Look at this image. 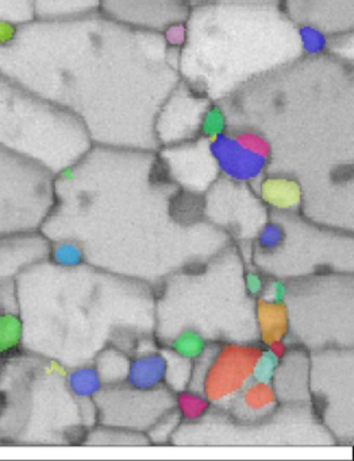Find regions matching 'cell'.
I'll list each match as a JSON object with an SVG mask.
<instances>
[{
    "label": "cell",
    "mask_w": 354,
    "mask_h": 461,
    "mask_svg": "<svg viewBox=\"0 0 354 461\" xmlns=\"http://www.w3.org/2000/svg\"><path fill=\"white\" fill-rule=\"evenodd\" d=\"M0 77L72 113L94 145L157 150L154 117L180 80L178 50L100 13L34 20L0 41Z\"/></svg>",
    "instance_id": "cell-1"
},
{
    "label": "cell",
    "mask_w": 354,
    "mask_h": 461,
    "mask_svg": "<svg viewBox=\"0 0 354 461\" xmlns=\"http://www.w3.org/2000/svg\"><path fill=\"white\" fill-rule=\"evenodd\" d=\"M221 104L229 125L261 131L272 158L338 156L351 163L354 142V67L331 56L299 60L245 86Z\"/></svg>",
    "instance_id": "cell-2"
},
{
    "label": "cell",
    "mask_w": 354,
    "mask_h": 461,
    "mask_svg": "<svg viewBox=\"0 0 354 461\" xmlns=\"http://www.w3.org/2000/svg\"><path fill=\"white\" fill-rule=\"evenodd\" d=\"M178 77L213 102L303 58L278 0H207L189 9Z\"/></svg>",
    "instance_id": "cell-3"
},
{
    "label": "cell",
    "mask_w": 354,
    "mask_h": 461,
    "mask_svg": "<svg viewBox=\"0 0 354 461\" xmlns=\"http://www.w3.org/2000/svg\"><path fill=\"white\" fill-rule=\"evenodd\" d=\"M92 142L72 113L0 77V147L53 176L77 163Z\"/></svg>",
    "instance_id": "cell-4"
},
{
    "label": "cell",
    "mask_w": 354,
    "mask_h": 461,
    "mask_svg": "<svg viewBox=\"0 0 354 461\" xmlns=\"http://www.w3.org/2000/svg\"><path fill=\"white\" fill-rule=\"evenodd\" d=\"M53 203V175L0 147V239L40 231Z\"/></svg>",
    "instance_id": "cell-5"
},
{
    "label": "cell",
    "mask_w": 354,
    "mask_h": 461,
    "mask_svg": "<svg viewBox=\"0 0 354 461\" xmlns=\"http://www.w3.org/2000/svg\"><path fill=\"white\" fill-rule=\"evenodd\" d=\"M219 176L235 185L259 183L269 171L272 147L267 137L245 125H229L208 140Z\"/></svg>",
    "instance_id": "cell-6"
},
{
    "label": "cell",
    "mask_w": 354,
    "mask_h": 461,
    "mask_svg": "<svg viewBox=\"0 0 354 461\" xmlns=\"http://www.w3.org/2000/svg\"><path fill=\"white\" fill-rule=\"evenodd\" d=\"M213 101L178 80L154 117L157 149L191 141L202 134L203 121Z\"/></svg>",
    "instance_id": "cell-7"
},
{
    "label": "cell",
    "mask_w": 354,
    "mask_h": 461,
    "mask_svg": "<svg viewBox=\"0 0 354 461\" xmlns=\"http://www.w3.org/2000/svg\"><path fill=\"white\" fill-rule=\"evenodd\" d=\"M189 9L184 0H100L99 13L119 25L161 34L186 23Z\"/></svg>",
    "instance_id": "cell-8"
},
{
    "label": "cell",
    "mask_w": 354,
    "mask_h": 461,
    "mask_svg": "<svg viewBox=\"0 0 354 461\" xmlns=\"http://www.w3.org/2000/svg\"><path fill=\"white\" fill-rule=\"evenodd\" d=\"M259 348L224 347L215 350L203 379L205 398L211 402L234 399L248 383Z\"/></svg>",
    "instance_id": "cell-9"
},
{
    "label": "cell",
    "mask_w": 354,
    "mask_h": 461,
    "mask_svg": "<svg viewBox=\"0 0 354 461\" xmlns=\"http://www.w3.org/2000/svg\"><path fill=\"white\" fill-rule=\"evenodd\" d=\"M156 152L172 183L188 188H205L218 180V169L204 137L159 148Z\"/></svg>",
    "instance_id": "cell-10"
},
{
    "label": "cell",
    "mask_w": 354,
    "mask_h": 461,
    "mask_svg": "<svg viewBox=\"0 0 354 461\" xmlns=\"http://www.w3.org/2000/svg\"><path fill=\"white\" fill-rule=\"evenodd\" d=\"M296 26H311L327 36L354 32V0H278Z\"/></svg>",
    "instance_id": "cell-11"
},
{
    "label": "cell",
    "mask_w": 354,
    "mask_h": 461,
    "mask_svg": "<svg viewBox=\"0 0 354 461\" xmlns=\"http://www.w3.org/2000/svg\"><path fill=\"white\" fill-rule=\"evenodd\" d=\"M167 357L161 353H145L132 358L127 368L126 384L134 391L151 393L159 390L168 379Z\"/></svg>",
    "instance_id": "cell-12"
},
{
    "label": "cell",
    "mask_w": 354,
    "mask_h": 461,
    "mask_svg": "<svg viewBox=\"0 0 354 461\" xmlns=\"http://www.w3.org/2000/svg\"><path fill=\"white\" fill-rule=\"evenodd\" d=\"M277 404V396L272 384L253 382L245 385L234 398V411L241 418H259L272 411Z\"/></svg>",
    "instance_id": "cell-13"
},
{
    "label": "cell",
    "mask_w": 354,
    "mask_h": 461,
    "mask_svg": "<svg viewBox=\"0 0 354 461\" xmlns=\"http://www.w3.org/2000/svg\"><path fill=\"white\" fill-rule=\"evenodd\" d=\"M35 20L62 21L99 13L100 0H32Z\"/></svg>",
    "instance_id": "cell-14"
},
{
    "label": "cell",
    "mask_w": 354,
    "mask_h": 461,
    "mask_svg": "<svg viewBox=\"0 0 354 461\" xmlns=\"http://www.w3.org/2000/svg\"><path fill=\"white\" fill-rule=\"evenodd\" d=\"M67 384L68 390L75 398L86 401L102 393L104 383L95 366H84L73 369L68 375Z\"/></svg>",
    "instance_id": "cell-15"
},
{
    "label": "cell",
    "mask_w": 354,
    "mask_h": 461,
    "mask_svg": "<svg viewBox=\"0 0 354 461\" xmlns=\"http://www.w3.org/2000/svg\"><path fill=\"white\" fill-rule=\"evenodd\" d=\"M34 20L32 0H0V26L18 28Z\"/></svg>",
    "instance_id": "cell-16"
},
{
    "label": "cell",
    "mask_w": 354,
    "mask_h": 461,
    "mask_svg": "<svg viewBox=\"0 0 354 461\" xmlns=\"http://www.w3.org/2000/svg\"><path fill=\"white\" fill-rule=\"evenodd\" d=\"M176 409L181 420L192 422L207 414L210 410V401L197 391H183L176 396Z\"/></svg>",
    "instance_id": "cell-17"
},
{
    "label": "cell",
    "mask_w": 354,
    "mask_h": 461,
    "mask_svg": "<svg viewBox=\"0 0 354 461\" xmlns=\"http://www.w3.org/2000/svg\"><path fill=\"white\" fill-rule=\"evenodd\" d=\"M205 348H207V342L203 339L202 334L195 330L183 331L170 344V349L175 355L188 361L196 360L204 352Z\"/></svg>",
    "instance_id": "cell-18"
},
{
    "label": "cell",
    "mask_w": 354,
    "mask_h": 461,
    "mask_svg": "<svg viewBox=\"0 0 354 461\" xmlns=\"http://www.w3.org/2000/svg\"><path fill=\"white\" fill-rule=\"evenodd\" d=\"M281 358L273 355L268 348L259 350L251 369V380L262 384H272L275 382L276 372L280 366Z\"/></svg>",
    "instance_id": "cell-19"
},
{
    "label": "cell",
    "mask_w": 354,
    "mask_h": 461,
    "mask_svg": "<svg viewBox=\"0 0 354 461\" xmlns=\"http://www.w3.org/2000/svg\"><path fill=\"white\" fill-rule=\"evenodd\" d=\"M303 58H315L326 55L329 36L311 26H297Z\"/></svg>",
    "instance_id": "cell-20"
},
{
    "label": "cell",
    "mask_w": 354,
    "mask_h": 461,
    "mask_svg": "<svg viewBox=\"0 0 354 461\" xmlns=\"http://www.w3.org/2000/svg\"><path fill=\"white\" fill-rule=\"evenodd\" d=\"M326 55L349 67H354V32L329 36Z\"/></svg>",
    "instance_id": "cell-21"
},
{
    "label": "cell",
    "mask_w": 354,
    "mask_h": 461,
    "mask_svg": "<svg viewBox=\"0 0 354 461\" xmlns=\"http://www.w3.org/2000/svg\"><path fill=\"white\" fill-rule=\"evenodd\" d=\"M227 126H229V123H227V117L223 109H222L221 104L213 102L207 114H205L204 121H203L200 137H204L207 140L213 139L216 134L222 133Z\"/></svg>",
    "instance_id": "cell-22"
},
{
    "label": "cell",
    "mask_w": 354,
    "mask_h": 461,
    "mask_svg": "<svg viewBox=\"0 0 354 461\" xmlns=\"http://www.w3.org/2000/svg\"><path fill=\"white\" fill-rule=\"evenodd\" d=\"M286 241V230L277 223L269 222L259 230L257 245L265 253L275 252Z\"/></svg>",
    "instance_id": "cell-23"
},
{
    "label": "cell",
    "mask_w": 354,
    "mask_h": 461,
    "mask_svg": "<svg viewBox=\"0 0 354 461\" xmlns=\"http://www.w3.org/2000/svg\"><path fill=\"white\" fill-rule=\"evenodd\" d=\"M161 36L170 48H175L180 52L186 39V23L169 26L167 31L162 32Z\"/></svg>",
    "instance_id": "cell-24"
},
{
    "label": "cell",
    "mask_w": 354,
    "mask_h": 461,
    "mask_svg": "<svg viewBox=\"0 0 354 461\" xmlns=\"http://www.w3.org/2000/svg\"><path fill=\"white\" fill-rule=\"evenodd\" d=\"M265 290L269 291L268 293V295H269L268 302H270V303L283 304L286 302V295H288V288H286V283L281 282V280H273L268 285V288L265 287Z\"/></svg>",
    "instance_id": "cell-25"
},
{
    "label": "cell",
    "mask_w": 354,
    "mask_h": 461,
    "mask_svg": "<svg viewBox=\"0 0 354 461\" xmlns=\"http://www.w3.org/2000/svg\"><path fill=\"white\" fill-rule=\"evenodd\" d=\"M246 291L250 294L251 296H259L262 293H264L265 287V280L259 276L256 272H249L246 275L245 279Z\"/></svg>",
    "instance_id": "cell-26"
},
{
    "label": "cell",
    "mask_w": 354,
    "mask_h": 461,
    "mask_svg": "<svg viewBox=\"0 0 354 461\" xmlns=\"http://www.w3.org/2000/svg\"><path fill=\"white\" fill-rule=\"evenodd\" d=\"M189 7L196 6V5L203 4V2H207V0H184Z\"/></svg>",
    "instance_id": "cell-27"
}]
</instances>
